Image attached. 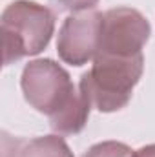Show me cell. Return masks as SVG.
Returning <instances> with one entry per match:
<instances>
[{"label":"cell","instance_id":"2","mask_svg":"<svg viewBox=\"0 0 155 157\" xmlns=\"http://www.w3.org/2000/svg\"><path fill=\"white\" fill-rule=\"evenodd\" d=\"M144 70V55H97L88 71L80 75L78 90L88 104L102 113L122 110L133 95Z\"/></svg>","mask_w":155,"mask_h":157},{"label":"cell","instance_id":"7","mask_svg":"<svg viewBox=\"0 0 155 157\" xmlns=\"http://www.w3.org/2000/svg\"><path fill=\"white\" fill-rule=\"evenodd\" d=\"M133 150L119 141H102L93 146H89L82 157H131Z\"/></svg>","mask_w":155,"mask_h":157},{"label":"cell","instance_id":"9","mask_svg":"<svg viewBox=\"0 0 155 157\" xmlns=\"http://www.w3.org/2000/svg\"><path fill=\"white\" fill-rule=\"evenodd\" d=\"M131 157H155V143L153 144H146V146L135 150Z\"/></svg>","mask_w":155,"mask_h":157},{"label":"cell","instance_id":"6","mask_svg":"<svg viewBox=\"0 0 155 157\" xmlns=\"http://www.w3.org/2000/svg\"><path fill=\"white\" fill-rule=\"evenodd\" d=\"M2 157H73V152L59 133L31 139L4 133Z\"/></svg>","mask_w":155,"mask_h":157},{"label":"cell","instance_id":"1","mask_svg":"<svg viewBox=\"0 0 155 157\" xmlns=\"http://www.w3.org/2000/svg\"><path fill=\"white\" fill-rule=\"evenodd\" d=\"M20 88L26 102L49 119L59 135H75L84 130L91 106L77 91L70 73L51 59H37L24 66Z\"/></svg>","mask_w":155,"mask_h":157},{"label":"cell","instance_id":"5","mask_svg":"<svg viewBox=\"0 0 155 157\" xmlns=\"http://www.w3.org/2000/svg\"><path fill=\"white\" fill-rule=\"evenodd\" d=\"M102 15L97 9L70 15L59 31L57 53L62 62L70 66H84L93 62L102 31Z\"/></svg>","mask_w":155,"mask_h":157},{"label":"cell","instance_id":"8","mask_svg":"<svg viewBox=\"0 0 155 157\" xmlns=\"http://www.w3.org/2000/svg\"><path fill=\"white\" fill-rule=\"evenodd\" d=\"M64 9L71 13H82V11H91L99 4V0H59Z\"/></svg>","mask_w":155,"mask_h":157},{"label":"cell","instance_id":"3","mask_svg":"<svg viewBox=\"0 0 155 157\" xmlns=\"http://www.w3.org/2000/svg\"><path fill=\"white\" fill-rule=\"evenodd\" d=\"M55 31V13L29 0H15L2 11L4 66L44 51Z\"/></svg>","mask_w":155,"mask_h":157},{"label":"cell","instance_id":"4","mask_svg":"<svg viewBox=\"0 0 155 157\" xmlns=\"http://www.w3.org/2000/svg\"><path fill=\"white\" fill-rule=\"evenodd\" d=\"M150 22L146 17L126 6H119L104 11L100 46L97 55H117V57H135L142 53V48L150 40ZM95 55V57H97Z\"/></svg>","mask_w":155,"mask_h":157}]
</instances>
